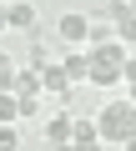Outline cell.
<instances>
[{"mask_svg": "<svg viewBox=\"0 0 136 151\" xmlns=\"http://www.w3.org/2000/svg\"><path fill=\"white\" fill-rule=\"evenodd\" d=\"M96 126H101V141L106 146H126V136L136 131V106L131 101H111L96 111Z\"/></svg>", "mask_w": 136, "mask_h": 151, "instance_id": "cell-1", "label": "cell"}, {"mask_svg": "<svg viewBox=\"0 0 136 151\" xmlns=\"http://www.w3.org/2000/svg\"><path fill=\"white\" fill-rule=\"evenodd\" d=\"M55 35L71 45V50H86V35H91V20L81 15V10H65L60 20H55Z\"/></svg>", "mask_w": 136, "mask_h": 151, "instance_id": "cell-2", "label": "cell"}, {"mask_svg": "<svg viewBox=\"0 0 136 151\" xmlns=\"http://www.w3.org/2000/svg\"><path fill=\"white\" fill-rule=\"evenodd\" d=\"M71 136H76V116H71V111L45 116V141H50V146H71Z\"/></svg>", "mask_w": 136, "mask_h": 151, "instance_id": "cell-3", "label": "cell"}, {"mask_svg": "<svg viewBox=\"0 0 136 151\" xmlns=\"http://www.w3.org/2000/svg\"><path fill=\"white\" fill-rule=\"evenodd\" d=\"M126 40H106V45H96L91 50V65H111V70H126Z\"/></svg>", "mask_w": 136, "mask_h": 151, "instance_id": "cell-4", "label": "cell"}, {"mask_svg": "<svg viewBox=\"0 0 136 151\" xmlns=\"http://www.w3.org/2000/svg\"><path fill=\"white\" fill-rule=\"evenodd\" d=\"M40 91H45V96H65V91H71V76H65V65H60V60L40 65Z\"/></svg>", "mask_w": 136, "mask_h": 151, "instance_id": "cell-5", "label": "cell"}, {"mask_svg": "<svg viewBox=\"0 0 136 151\" xmlns=\"http://www.w3.org/2000/svg\"><path fill=\"white\" fill-rule=\"evenodd\" d=\"M60 65H65V76H71V86H81V81H91V50H65L60 55Z\"/></svg>", "mask_w": 136, "mask_h": 151, "instance_id": "cell-6", "label": "cell"}, {"mask_svg": "<svg viewBox=\"0 0 136 151\" xmlns=\"http://www.w3.org/2000/svg\"><path fill=\"white\" fill-rule=\"evenodd\" d=\"M71 141H76V151H101V146H106V141H101V126L86 121V116H76V136H71Z\"/></svg>", "mask_w": 136, "mask_h": 151, "instance_id": "cell-7", "label": "cell"}, {"mask_svg": "<svg viewBox=\"0 0 136 151\" xmlns=\"http://www.w3.org/2000/svg\"><path fill=\"white\" fill-rule=\"evenodd\" d=\"M10 30H30L35 35V5L30 0H10Z\"/></svg>", "mask_w": 136, "mask_h": 151, "instance_id": "cell-8", "label": "cell"}, {"mask_svg": "<svg viewBox=\"0 0 136 151\" xmlns=\"http://www.w3.org/2000/svg\"><path fill=\"white\" fill-rule=\"evenodd\" d=\"M15 121H20V96L0 91V126H15Z\"/></svg>", "mask_w": 136, "mask_h": 151, "instance_id": "cell-9", "label": "cell"}, {"mask_svg": "<svg viewBox=\"0 0 136 151\" xmlns=\"http://www.w3.org/2000/svg\"><path fill=\"white\" fill-rule=\"evenodd\" d=\"M15 96H45V91H40V70H35V65L15 76Z\"/></svg>", "mask_w": 136, "mask_h": 151, "instance_id": "cell-10", "label": "cell"}, {"mask_svg": "<svg viewBox=\"0 0 136 151\" xmlns=\"http://www.w3.org/2000/svg\"><path fill=\"white\" fill-rule=\"evenodd\" d=\"M15 76H20V65L0 50V91H15Z\"/></svg>", "mask_w": 136, "mask_h": 151, "instance_id": "cell-11", "label": "cell"}, {"mask_svg": "<svg viewBox=\"0 0 136 151\" xmlns=\"http://www.w3.org/2000/svg\"><path fill=\"white\" fill-rule=\"evenodd\" d=\"M91 86H101V91L121 86V70H111V65H96V70H91Z\"/></svg>", "mask_w": 136, "mask_h": 151, "instance_id": "cell-12", "label": "cell"}, {"mask_svg": "<svg viewBox=\"0 0 136 151\" xmlns=\"http://www.w3.org/2000/svg\"><path fill=\"white\" fill-rule=\"evenodd\" d=\"M116 40H126V45H136V10H126V15L116 20Z\"/></svg>", "mask_w": 136, "mask_h": 151, "instance_id": "cell-13", "label": "cell"}, {"mask_svg": "<svg viewBox=\"0 0 136 151\" xmlns=\"http://www.w3.org/2000/svg\"><path fill=\"white\" fill-rule=\"evenodd\" d=\"M0 151H20V131L15 126H0Z\"/></svg>", "mask_w": 136, "mask_h": 151, "instance_id": "cell-14", "label": "cell"}, {"mask_svg": "<svg viewBox=\"0 0 136 151\" xmlns=\"http://www.w3.org/2000/svg\"><path fill=\"white\" fill-rule=\"evenodd\" d=\"M30 116H45L40 111V96H20V121H30Z\"/></svg>", "mask_w": 136, "mask_h": 151, "instance_id": "cell-15", "label": "cell"}, {"mask_svg": "<svg viewBox=\"0 0 136 151\" xmlns=\"http://www.w3.org/2000/svg\"><path fill=\"white\" fill-rule=\"evenodd\" d=\"M121 81H126V86H136V55L126 60V70H121Z\"/></svg>", "mask_w": 136, "mask_h": 151, "instance_id": "cell-16", "label": "cell"}, {"mask_svg": "<svg viewBox=\"0 0 136 151\" xmlns=\"http://www.w3.org/2000/svg\"><path fill=\"white\" fill-rule=\"evenodd\" d=\"M0 30H10V5H0Z\"/></svg>", "mask_w": 136, "mask_h": 151, "instance_id": "cell-17", "label": "cell"}, {"mask_svg": "<svg viewBox=\"0 0 136 151\" xmlns=\"http://www.w3.org/2000/svg\"><path fill=\"white\" fill-rule=\"evenodd\" d=\"M126 151H136V131H131V136H126Z\"/></svg>", "mask_w": 136, "mask_h": 151, "instance_id": "cell-18", "label": "cell"}, {"mask_svg": "<svg viewBox=\"0 0 136 151\" xmlns=\"http://www.w3.org/2000/svg\"><path fill=\"white\" fill-rule=\"evenodd\" d=\"M126 101H131V106H136V86H126Z\"/></svg>", "mask_w": 136, "mask_h": 151, "instance_id": "cell-19", "label": "cell"}, {"mask_svg": "<svg viewBox=\"0 0 136 151\" xmlns=\"http://www.w3.org/2000/svg\"><path fill=\"white\" fill-rule=\"evenodd\" d=\"M131 10H136V0H131Z\"/></svg>", "mask_w": 136, "mask_h": 151, "instance_id": "cell-20", "label": "cell"}]
</instances>
